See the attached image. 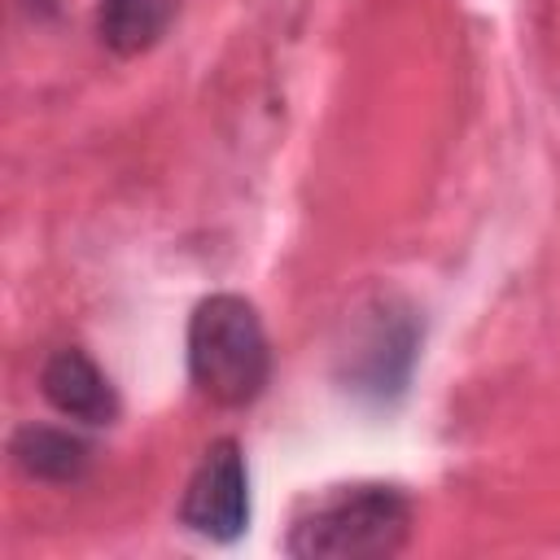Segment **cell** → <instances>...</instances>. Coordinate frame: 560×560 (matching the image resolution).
Masks as SVG:
<instances>
[{
	"instance_id": "obj_7",
	"label": "cell",
	"mask_w": 560,
	"mask_h": 560,
	"mask_svg": "<svg viewBox=\"0 0 560 560\" xmlns=\"http://www.w3.org/2000/svg\"><path fill=\"white\" fill-rule=\"evenodd\" d=\"M171 18H175V0H101L96 26L114 52L136 57L162 39Z\"/></svg>"
},
{
	"instance_id": "obj_3",
	"label": "cell",
	"mask_w": 560,
	"mask_h": 560,
	"mask_svg": "<svg viewBox=\"0 0 560 560\" xmlns=\"http://www.w3.org/2000/svg\"><path fill=\"white\" fill-rule=\"evenodd\" d=\"M416 346H420V328L411 319V311L381 302L372 311V319L350 337V350L341 354V381L350 394L372 398V402H389L407 389L411 363H416Z\"/></svg>"
},
{
	"instance_id": "obj_2",
	"label": "cell",
	"mask_w": 560,
	"mask_h": 560,
	"mask_svg": "<svg viewBox=\"0 0 560 560\" xmlns=\"http://www.w3.org/2000/svg\"><path fill=\"white\" fill-rule=\"evenodd\" d=\"M411 503L394 486H341L293 516L289 556L298 560H381L402 551Z\"/></svg>"
},
{
	"instance_id": "obj_4",
	"label": "cell",
	"mask_w": 560,
	"mask_h": 560,
	"mask_svg": "<svg viewBox=\"0 0 560 560\" xmlns=\"http://www.w3.org/2000/svg\"><path fill=\"white\" fill-rule=\"evenodd\" d=\"M179 521L192 534L210 538V542H236L245 534V525H249V477H245V455L232 438H219L201 455V464H197V472L184 490Z\"/></svg>"
},
{
	"instance_id": "obj_1",
	"label": "cell",
	"mask_w": 560,
	"mask_h": 560,
	"mask_svg": "<svg viewBox=\"0 0 560 560\" xmlns=\"http://www.w3.org/2000/svg\"><path fill=\"white\" fill-rule=\"evenodd\" d=\"M188 376L214 407H249L271 376V346L258 306L241 293H210L188 319Z\"/></svg>"
},
{
	"instance_id": "obj_5",
	"label": "cell",
	"mask_w": 560,
	"mask_h": 560,
	"mask_svg": "<svg viewBox=\"0 0 560 560\" xmlns=\"http://www.w3.org/2000/svg\"><path fill=\"white\" fill-rule=\"evenodd\" d=\"M39 389L61 416H70L79 424H114L118 420V394H114L109 376L79 346H66L44 363Z\"/></svg>"
},
{
	"instance_id": "obj_6",
	"label": "cell",
	"mask_w": 560,
	"mask_h": 560,
	"mask_svg": "<svg viewBox=\"0 0 560 560\" xmlns=\"http://www.w3.org/2000/svg\"><path fill=\"white\" fill-rule=\"evenodd\" d=\"M13 464L35 477V481H79L92 464V446L70 433V429H57V424H22L13 433V446H9Z\"/></svg>"
}]
</instances>
